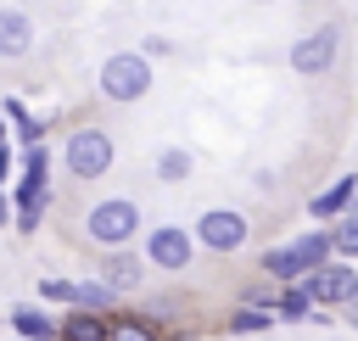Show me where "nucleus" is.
<instances>
[{"label": "nucleus", "instance_id": "26", "mask_svg": "<svg viewBox=\"0 0 358 341\" xmlns=\"http://www.w3.org/2000/svg\"><path fill=\"white\" fill-rule=\"evenodd\" d=\"M257 6H268V0H257Z\"/></svg>", "mask_w": 358, "mask_h": 341}, {"label": "nucleus", "instance_id": "21", "mask_svg": "<svg viewBox=\"0 0 358 341\" xmlns=\"http://www.w3.org/2000/svg\"><path fill=\"white\" fill-rule=\"evenodd\" d=\"M73 291H78L73 280H39V296L45 302H73Z\"/></svg>", "mask_w": 358, "mask_h": 341}, {"label": "nucleus", "instance_id": "20", "mask_svg": "<svg viewBox=\"0 0 358 341\" xmlns=\"http://www.w3.org/2000/svg\"><path fill=\"white\" fill-rule=\"evenodd\" d=\"M112 341H157V335H151V324H140V319H112Z\"/></svg>", "mask_w": 358, "mask_h": 341}, {"label": "nucleus", "instance_id": "3", "mask_svg": "<svg viewBox=\"0 0 358 341\" xmlns=\"http://www.w3.org/2000/svg\"><path fill=\"white\" fill-rule=\"evenodd\" d=\"M67 173L84 179V184H90V179H106V173H112V134L95 129V123H90V129H73V134H67Z\"/></svg>", "mask_w": 358, "mask_h": 341}, {"label": "nucleus", "instance_id": "12", "mask_svg": "<svg viewBox=\"0 0 358 341\" xmlns=\"http://www.w3.org/2000/svg\"><path fill=\"white\" fill-rule=\"evenodd\" d=\"M263 274H268V280H280V285H302V280H308V268H302L296 246H268V252H263Z\"/></svg>", "mask_w": 358, "mask_h": 341}, {"label": "nucleus", "instance_id": "6", "mask_svg": "<svg viewBox=\"0 0 358 341\" xmlns=\"http://www.w3.org/2000/svg\"><path fill=\"white\" fill-rule=\"evenodd\" d=\"M302 285H308L313 307H347V302L358 296V268H347V263H324V268L308 274Z\"/></svg>", "mask_w": 358, "mask_h": 341}, {"label": "nucleus", "instance_id": "5", "mask_svg": "<svg viewBox=\"0 0 358 341\" xmlns=\"http://www.w3.org/2000/svg\"><path fill=\"white\" fill-rule=\"evenodd\" d=\"M336 22H324V28H313V34H302L296 45H291V73H302V78H319V73H330V61H336Z\"/></svg>", "mask_w": 358, "mask_h": 341}, {"label": "nucleus", "instance_id": "1", "mask_svg": "<svg viewBox=\"0 0 358 341\" xmlns=\"http://www.w3.org/2000/svg\"><path fill=\"white\" fill-rule=\"evenodd\" d=\"M101 95L129 106V101H145L151 95V56L145 50H117L101 61Z\"/></svg>", "mask_w": 358, "mask_h": 341}, {"label": "nucleus", "instance_id": "19", "mask_svg": "<svg viewBox=\"0 0 358 341\" xmlns=\"http://www.w3.org/2000/svg\"><path fill=\"white\" fill-rule=\"evenodd\" d=\"M330 235H336V252H341V257H358V212L336 218V229H330Z\"/></svg>", "mask_w": 358, "mask_h": 341}, {"label": "nucleus", "instance_id": "8", "mask_svg": "<svg viewBox=\"0 0 358 341\" xmlns=\"http://www.w3.org/2000/svg\"><path fill=\"white\" fill-rule=\"evenodd\" d=\"M101 280H106L117 296H129V291H140V280H145V263H140L134 252H123V246H117V252H106V257H101Z\"/></svg>", "mask_w": 358, "mask_h": 341}, {"label": "nucleus", "instance_id": "27", "mask_svg": "<svg viewBox=\"0 0 358 341\" xmlns=\"http://www.w3.org/2000/svg\"><path fill=\"white\" fill-rule=\"evenodd\" d=\"M352 302H358V296H352Z\"/></svg>", "mask_w": 358, "mask_h": 341}, {"label": "nucleus", "instance_id": "10", "mask_svg": "<svg viewBox=\"0 0 358 341\" xmlns=\"http://www.w3.org/2000/svg\"><path fill=\"white\" fill-rule=\"evenodd\" d=\"M11 330H17L22 341H62V324H56L45 307H28V302L11 307Z\"/></svg>", "mask_w": 358, "mask_h": 341}, {"label": "nucleus", "instance_id": "2", "mask_svg": "<svg viewBox=\"0 0 358 341\" xmlns=\"http://www.w3.org/2000/svg\"><path fill=\"white\" fill-rule=\"evenodd\" d=\"M84 229H90V240H101V246L117 252V246H129L140 235V207L123 201V196H106V201H95L84 212Z\"/></svg>", "mask_w": 358, "mask_h": 341}, {"label": "nucleus", "instance_id": "22", "mask_svg": "<svg viewBox=\"0 0 358 341\" xmlns=\"http://www.w3.org/2000/svg\"><path fill=\"white\" fill-rule=\"evenodd\" d=\"M168 50H173V39H162V34H151V39H145V56H168Z\"/></svg>", "mask_w": 358, "mask_h": 341}, {"label": "nucleus", "instance_id": "13", "mask_svg": "<svg viewBox=\"0 0 358 341\" xmlns=\"http://www.w3.org/2000/svg\"><path fill=\"white\" fill-rule=\"evenodd\" d=\"M291 246H296L302 268H308V274H319V268L330 263V252H336V235H330V229H308V235H302V240H291Z\"/></svg>", "mask_w": 358, "mask_h": 341}, {"label": "nucleus", "instance_id": "16", "mask_svg": "<svg viewBox=\"0 0 358 341\" xmlns=\"http://www.w3.org/2000/svg\"><path fill=\"white\" fill-rule=\"evenodd\" d=\"M157 179H168V184H179V179H190V151H179V145H168V151H157Z\"/></svg>", "mask_w": 358, "mask_h": 341}, {"label": "nucleus", "instance_id": "9", "mask_svg": "<svg viewBox=\"0 0 358 341\" xmlns=\"http://www.w3.org/2000/svg\"><path fill=\"white\" fill-rule=\"evenodd\" d=\"M352 201H358V173H347V179H336L330 190H319V196L308 201V212H313V218H347Z\"/></svg>", "mask_w": 358, "mask_h": 341}, {"label": "nucleus", "instance_id": "4", "mask_svg": "<svg viewBox=\"0 0 358 341\" xmlns=\"http://www.w3.org/2000/svg\"><path fill=\"white\" fill-rule=\"evenodd\" d=\"M190 257H196V235H190V229L162 224V229H151V235H145V263H157V268L179 274V268H190Z\"/></svg>", "mask_w": 358, "mask_h": 341}, {"label": "nucleus", "instance_id": "15", "mask_svg": "<svg viewBox=\"0 0 358 341\" xmlns=\"http://www.w3.org/2000/svg\"><path fill=\"white\" fill-rule=\"evenodd\" d=\"M112 302H117V291H112L106 280H84V285L73 291V307H78V313H106Z\"/></svg>", "mask_w": 358, "mask_h": 341}, {"label": "nucleus", "instance_id": "11", "mask_svg": "<svg viewBox=\"0 0 358 341\" xmlns=\"http://www.w3.org/2000/svg\"><path fill=\"white\" fill-rule=\"evenodd\" d=\"M28 45H34V22H28V11L0 6V56H28Z\"/></svg>", "mask_w": 358, "mask_h": 341}, {"label": "nucleus", "instance_id": "25", "mask_svg": "<svg viewBox=\"0 0 358 341\" xmlns=\"http://www.w3.org/2000/svg\"><path fill=\"white\" fill-rule=\"evenodd\" d=\"M0 145H6V112H0Z\"/></svg>", "mask_w": 358, "mask_h": 341}, {"label": "nucleus", "instance_id": "17", "mask_svg": "<svg viewBox=\"0 0 358 341\" xmlns=\"http://www.w3.org/2000/svg\"><path fill=\"white\" fill-rule=\"evenodd\" d=\"M280 313H268V307H241V313H229V335H252V330H268Z\"/></svg>", "mask_w": 358, "mask_h": 341}, {"label": "nucleus", "instance_id": "23", "mask_svg": "<svg viewBox=\"0 0 358 341\" xmlns=\"http://www.w3.org/2000/svg\"><path fill=\"white\" fill-rule=\"evenodd\" d=\"M11 179V145H0V184Z\"/></svg>", "mask_w": 358, "mask_h": 341}, {"label": "nucleus", "instance_id": "18", "mask_svg": "<svg viewBox=\"0 0 358 341\" xmlns=\"http://www.w3.org/2000/svg\"><path fill=\"white\" fill-rule=\"evenodd\" d=\"M308 313H313L308 285H285V291H280V319H308Z\"/></svg>", "mask_w": 358, "mask_h": 341}, {"label": "nucleus", "instance_id": "14", "mask_svg": "<svg viewBox=\"0 0 358 341\" xmlns=\"http://www.w3.org/2000/svg\"><path fill=\"white\" fill-rule=\"evenodd\" d=\"M62 341H112V324L101 313H78L73 307V319L62 324Z\"/></svg>", "mask_w": 358, "mask_h": 341}, {"label": "nucleus", "instance_id": "7", "mask_svg": "<svg viewBox=\"0 0 358 341\" xmlns=\"http://www.w3.org/2000/svg\"><path fill=\"white\" fill-rule=\"evenodd\" d=\"M196 240L213 246V252H235V246H246V218L235 207H213V212L196 218Z\"/></svg>", "mask_w": 358, "mask_h": 341}, {"label": "nucleus", "instance_id": "24", "mask_svg": "<svg viewBox=\"0 0 358 341\" xmlns=\"http://www.w3.org/2000/svg\"><path fill=\"white\" fill-rule=\"evenodd\" d=\"M0 224H11V201H6V190H0Z\"/></svg>", "mask_w": 358, "mask_h": 341}, {"label": "nucleus", "instance_id": "28", "mask_svg": "<svg viewBox=\"0 0 358 341\" xmlns=\"http://www.w3.org/2000/svg\"><path fill=\"white\" fill-rule=\"evenodd\" d=\"M17 341H22V335H17Z\"/></svg>", "mask_w": 358, "mask_h": 341}]
</instances>
